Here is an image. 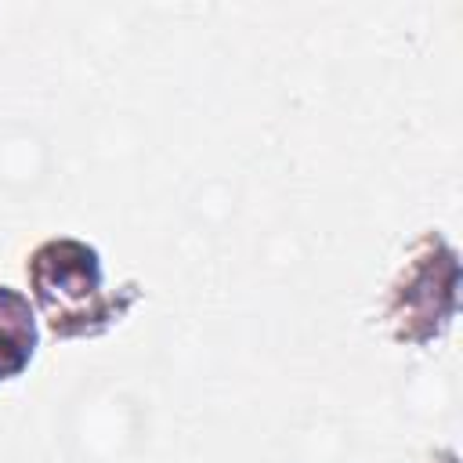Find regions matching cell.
Here are the masks:
<instances>
[{"instance_id":"1","label":"cell","mask_w":463,"mask_h":463,"mask_svg":"<svg viewBox=\"0 0 463 463\" xmlns=\"http://www.w3.org/2000/svg\"><path fill=\"white\" fill-rule=\"evenodd\" d=\"M25 279L36 318H43L54 340L105 336L141 300L137 282L109 289L101 253L90 242L69 235L43 239L25 260Z\"/></svg>"},{"instance_id":"2","label":"cell","mask_w":463,"mask_h":463,"mask_svg":"<svg viewBox=\"0 0 463 463\" xmlns=\"http://www.w3.org/2000/svg\"><path fill=\"white\" fill-rule=\"evenodd\" d=\"M456 286H459V260L456 250L427 232L402 271L394 275L387 300H383V322L398 344H430L438 340L452 315H456Z\"/></svg>"},{"instance_id":"3","label":"cell","mask_w":463,"mask_h":463,"mask_svg":"<svg viewBox=\"0 0 463 463\" xmlns=\"http://www.w3.org/2000/svg\"><path fill=\"white\" fill-rule=\"evenodd\" d=\"M40 347V318L22 289L0 286V383L29 369Z\"/></svg>"}]
</instances>
